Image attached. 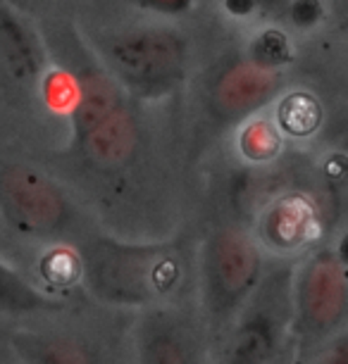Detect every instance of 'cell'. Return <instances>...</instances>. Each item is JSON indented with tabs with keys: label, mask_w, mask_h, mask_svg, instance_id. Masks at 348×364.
Wrapping results in <instances>:
<instances>
[{
	"label": "cell",
	"mask_w": 348,
	"mask_h": 364,
	"mask_svg": "<svg viewBox=\"0 0 348 364\" xmlns=\"http://www.w3.org/2000/svg\"><path fill=\"white\" fill-rule=\"evenodd\" d=\"M79 279L112 305H153L174 298L189 281L179 243H122L93 238L79 252Z\"/></svg>",
	"instance_id": "1"
},
{
	"label": "cell",
	"mask_w": 348,
	"mask_h": 364,
	"mask_svg": "<svg viewBox=\"0 0 348 364\" xmlns=\"http://www.w3.org/2000/svg\"><path fill=\"white\" fill-rule=\"evenodd\" d=\"M105 63L134 95L160 98L186 74V41L160 26L125 31L105 46Z\"/></svg>",
	"instance_id": "2"
},
{
	"label": "cell",
	"mask_w": 348,
	"mask_h": 364,
	"mask_svg": "<svg viewBox=\"0 0 348 364\" xmlns=\"http://www.w3.org/2000/svg\"><path fill=\"white\" fill-rule=\"evenodd\" d=\"M0 212L12 229L33 238L56 236L70 222V205L48 176L29 167L0 169Z\"/></svg>",
	"instance_id": "3"
},
{
	"label": "cell",
	"mask_w": 348,
	"mask_h": 364,
	"mask_svg": "<svg viewBox=\"0 0 348 364\" xmlns=\"http://www.w3.org/2000/svg\"><path fill=\"white\" fill-rule=\"evenodd\" d=\"M203 274L210 312L215 317H227L253 293L260 279V252L241 231H217L208 240Z\"/></svg>",
	"instance_id": "4"
},
{
	"label": "cell",
	"mask_w": 348,
	"mask_h": 364,
	"mask_svg": "<svg viewBox=\"0 0 348 364\" xmlns=\"http://www.w3.org/2000/svg\"><path fill=\"white\" fill-rule=\"evenodd\" d=\"M346 264L337 250L315 252L301 269L296 284V326L305 341L332 333L346 317Z\"/></svg>",
	"instance_id": "5"
},
{
	"label": "cell",
	"mask_w": 348,
	"mask_h": 364,
	"mask_svg": "<svg viewBox=\"0 0 348 364\" xmlns=\"http://www.w3.org/2000/svg\"><path fill=\"white\" fill-rule=\"evenodd\" d=\"M279 279L275 284V295H270V281L263 286V295L255 300L253 310L246 314L238 331L234 333L229 357L224 364H268L277 348L279 333H282L284 314L289 307L284 305L282 295H277Z\"/></svg>",
	"instance_id": "6"
},
{
	"label": "cell",
	"mask_w": 348,
	"mask_h": 364,
	"mask_svg": "<svg viewBox=\"0 0 348 364\" xmlns=\"http://www.w3.org/2000/svg\"><path fill=\"white\" fill-rule=\"evenodd\" d=\"M279 72L255 65L253 60L238 63L220 74L213 88V102L222 114L241 117L268 102L279 88Z\"/></svg>",
	"instance_id": "7"
},
{
	"label": "cell",
	"mask_w": 348,
	"mask_h": 364,
	"mask_svg": "<svg viewBox=\"0 0 348 364\" xmlns=\"http://www.w3.org/2000/svg\"><path fill=\"white\" fill-rule=\"evenodd\" d=\"M136 122L129 109L117 107L98 122L91 132L84 134L77 143L84 146V153L91 162L103 169H117L134 157L136 150Z\"/></svg>",
	"instance_id": "8"
},
{
	"label": "cell",
	"mask_w": 348,
	"mask_h": 364,
	"mask_svg": "<svg viewBox=\"0 0 348 364\" xmlns=\"http://www.w3.org/2000/svg\"><path fill=\"white\" fill-rule=\"evenodd\" d=\"M0 65L22 84H31L43 70L36 41L8 8H0Z\"/></svg>",
	"instance_id": "9"
},
{
	"label": "cell",
	"mask_w": 348,
	"mask_h": 364,
	"mask_svg": "<svg viewBox=\"0 0 348 364\" xmlns=\"http://www.w3.org/2000/svg\"><path fill=\"white\" fill-rule=\"evenodd\" d=\"M15 350L24 364H100L84 341L67 333H19Z\"/></svg>",
	"instance_id": "10"
},
{
	"label": "cell",
	"mask_w": 348,
	"mask_h": 364,
	"mask_svg": "<svg viewBox=\"0 0 348 364\" xmlns=\"http://www.w3.org/2000/svg\"><path fill=\"white\" fill-rule=\"evenodd\" d=\"M141 364H198L196 341L179 324L155 321L141 338Z\"/></svg>",
	"instance_id": "11"
},
{
	"label": "cell",
	"mask_w": 348,
	"mask_h": 364,
	"mask_svg": "<svg viewBox=\"0 0 348 364\" xmlns=\"http://www.w3.org/2000/svg\"><path fill=\"white\" fill-rule=\"evenodd\" d=\"M122 105L120 91L115 86V81L103 79V77H91L79 84V95L77 102L72 107V127L77 141L84 134H88L91 129L103 122L112 109H117Z\"/></svg>",
	"instance_id": "12"
},
{
	"label": "cell",
	"mask_w": 348,
	"mask_h": 364,
	"mask_svg": "<svg viewBox=\"0 0 348 364\" xmlns=\"http://www.w3.org/2000/svg\"><path fill=\"white\" fill-rule=\"evenodd\" d=\"M63 302L38 291L10 264L0 262V312L8 314H33V312H58Z\"/></svg>",
	"instance_id": "13"
},
{
	"label": "cell",
	"mask_w": 348,
	"mask_h": 364,
	"mask_svg": "<svg viewBox=\"0 0 348 364\" xmlns=\"http://www.w3.org/2000/svg\"><path fill=\"white\" fill-rule=\"evenodd\" d=\"M310 208L298 198L282 203L279 208L272 212V217L268 219V233L270 240H275L277 245H296L301 243L305 231L310 229Z\"/></svg>",
	"instance_id": "14"
},
{
	"label": "cell",
	"mask_w": 348,
	"mask_h": 364,
	"mask_svg": "<svg viewBox=\"0 0 348 364\" xmlns=\"http://www.w3.org/2000/svg\"><path fill=\"white\" fill-rule=\"evenodd\" d=\"M320 122H322L320 102L303 91L286 95L277 109V124L291 136H308L320 127Z\"/></svg>",
	"instance_id": "15"
},
{
	"label": "cell",
	"mask_w": 348,
	"mask_h": 364,
	"mask_svg": "<svg viewBox=\"0 0 348 364\" xmlns=\"http://www.w3.org/2000/svg\"><path fill=\"white\" fill-rule=\"evenodd\" d=\"M279 148H282V139L277 127L265 119H253L238 134V150L248 162H270L272 157H277Z\"/></svg>",
	"instance_id": "16"
},
{
	"label": "cell",
	"mask_w": 348,
	"mask_h": 364,
	"mask_svg": "<svg viewBox=\"0 0 348 364\" xmlns=\"http://www.w3.org/2000/svg\"><path fill=\"white\" fill-rule=\"evenodd\" d=\"M293 58L289 36L279 29H263L251 43V60L268 70H282Z\"/></svg>",
	"instance_id": "17"
},
{
	"label": "cell",
	"mask_w": 348,
	"mask_h": 364,
	"mask_svg": "<svg viewBox=\"0 0 348 364\" xmlns=\"http://www.w3.org/2000/svg\"><path fill=\"white\" fill-rule=\"evenodd\" d=\"M43 93L51 107H56V109L65 107L72 112L74 102H77V95H79V84L65 72H51L48 77H43Z\"/></svg>",
	"instance_id": "18"
},
{
	"label": "cell",
	"mask_w": 348,
	"mask_h": 364,
	"mask_svg": "<svg viewBox=\"0 0 348 364\" xmlns=\"http://www.w3.org/2000/svg\"><path fill=\"white\" fill-rule=\"evenodd\" d=\"M41 272L48 281L53 284H70V281L79 279V255L72 250H53L51 255H46Z\"/></svg>",
	"instance_id": "19"
},
{
	"label": "cell",
	"mask_w": 348,
	"mask_h": 364,
	"mask_svg": "<svg viewBox=\"0 0 348 364\" xmlns=\"http://www.w3.org/2000/svg\"><path fill=\"white\" fill-rule=\"evenodd\" d=\"M325 15V8L320 0H291L289 5V17L293 26H298V29H310V26H315L320 19Z\"/></svg>",
	"instance_id": "20"
},
{
	"label": "cell",
	"mask_w": 348,
	"mask_h": 364,
	"mask_svg": "<svg viewBox=\"0 0 348 364\" xmlns=\"http://www.w3.org/2000/svg\"><path fill=\"white\" fill-rule=\"evenodd\" d=\"M134 3L158 15H186L194 8V0H134Z\"/></svg>",
	"instance_id": "21"
},
{
	"label": "cell",
	"mask_w": 348,
	"mask_h": 364,
	"mask_svg": "<svg viewBox=\"0 0 348 364\" xmlns=\"http://www.w3.org/2000/svg\"><path fill=\"white\" fill-rule=\"evenodd\" d=\"M258 0H224V10L234 17H246L255 10Z\"/></svg>",
	"instance_id": "22"
},
{
	"label": "cell",
	"mask_w": 348,
	"mask_h": 364,
	"mask_svg": "<svg viewBox=\"0 0 348 364\" xmlns=\"http://www.w3.org/2000/svg\"><path fill=\"white\" fill-rule=\"evenodd\" d=\"M317 364H348V346H346V341H339V346L334 348L332 353L327 355L322 362H317Z\"/></svg>",
	"instance_id": "23"
},
{
	"label": "cell",
	"mask_w": 348,
	"mask_h": 364,
	"mask_svg": "<svg viewBox=\"0 0 348 364\" xmlns=\"http://www.w3.org/2000/svg\"><path fill=\"white\" fill-rule=\"evenodd\" d=\"M268 5H279V3H284V0H265Z\"/></svg>",
	"instance_id": "24"
}]
</instances>
